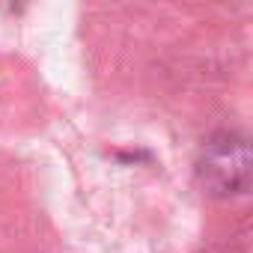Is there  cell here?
<instances>
[{"label": "cell", "instance_id": "obj_1", "mask_svg": "<svg viewBox=\"0 0 253 253\" xmlns=\"http://www.w3.org/2000/svg\"><path fill=\"white\" fill-rule=\"evenodd\" d=\"M197 170H200L203 185L211 188V194H244L247 170H250L247 143L232 134L214 137L206 146Z\"/></svg>", "mask_w": 253, "mask_h": 253}]
</instances>
